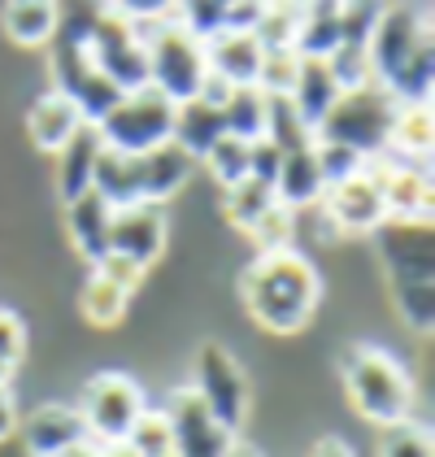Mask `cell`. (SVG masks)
<instances>
[{
    "label": "cell",
    "mask_w": 435,
    "mask_h": 457,
    "mask_svg": "<svg viewBox=\"0 0 435 457\" xmlns=\"http://www.w3.org/2000/svg\"><path fill=\"white\" fill-rule=\"evenodd\" d=\"M314 210L323 213L326 222H331V231H340V236H374V231L388 222L374 166H365L357 179H349V183L323 192V201H318Z\"/></svg>",
    "instance_id": "obj_13"
},
{
    "label": "cell",
    "mask_w": 435,
    "mask_h": 457,
    "mask_svg": "<svg viewBox=\"0 0 435 457\" xmlns=\"http://www.w3.org/2000/svg\"><path fill=\"white\" fill-rule=\"evenodd\" d=\"M296 31H300V0H266L261 18H257L253 36L266 53H296Z\"/></svg>",
    "instance_id": "obj_30"
},
{
    "label": "cell",
    "mask_w": 435,
    "mask_h": 457,
    "mask_svg": "<svg viewBox=\"0 0 435 457\" xmlns=\"http://www.w3.org/2000/svg\"><path fill=\"white\" fill-rule=\"evenodd\" d=\"M370 79L397 105H431L435 92V39L431 22L414 4H388L365 39Z\"/></svg>",
    "instance_id": "obj_1"
},
{
    "label": "cell",
    "mask_w": 435,
    "mask_h": 457,
    "mask_svg": "<svg viewBox=\"0 0 435 457\" xmlns=\"http://www.w3.org/2000/svg\"><path fill=\"white\" fill-rule=\"evenodd\" d=\"M279 162H283V148L270 140H253L249 144V179L275 192V179H279Z\"/></svg>",
    "instance_id": "obj_42"
},
{
    "label": "cell",
    "mask_w": 435,
    "mask_h": 457,
    "mask_svg": "<svg viewBox=\"0 0 435 457\" xmlns=\"http://www.w3.org/2000/svg\"><path fill=\"white\" fill-rule=\"evenodd\" d=\"M92 192L105 201L109 210L140 205V201H144V187H140V157H127V153L101 148L96 170H92Z\"/></svg>",
    "instance_id": "obj_24"
},
{
    "label": "cell",
    "mask_w": 435,
    "mask_h": 457,
    "mask_svg": "<svg viewBox=\"0 0 435 457\" xmlns=\"http://www.w3.org/2000/svg\"><path fill=\"white\" fill-rule=\"evenodd\" d=\"M291 105L300 113V122L309 127V136L318 131V122H323L331 105L340 101V83L331 79L323 57H300V66H296V83H291Z\"/></svg>",
    "instance_id": "obj_22"
},
{
    "label": "cell",
    "mask_w": 435,
    "mask_h": 457,
    "mask_svg": "<svg viewBox=\"0 0 435 457\" xmlns=\"http://www.w3.org/2000/svg\"><path fill=\"white\" fill-rule=\"evenodd\" d=\"M388 222H431V162H397L379 157L370 162Z\"/></svg>",
    "instance_id": "obj_14"
},
{
    "label": "cell",
    "mask_w": 435,
    "mask_h": 457,
    "mask_svg": "<svg viewBox=\"0 0 435 457\" xmlns=\"http://www.w3.org/2000/svg\"><path fill=\"white\" fill-rule=\"evenodd\" d=\"M226 13H231V0H175V22L187 27L196 39H209L226 27Z\"/></svg>",
    "instance_id": "obj_35"
},
{
    "label": "cell",
    "mask_w": 435,
    "mask_h": 457,
    "mask_svg": "<svg viewBox=\"0 0 435 457\" xmlns=\"http://www.w3.org/2000/svg\"><path fill=\"white\" fill-rule=\"evenodd\" d=\"M161 414L170 422L175 457H226L231 445L240 440L235 431H226V427L201 405V396H196L192 387H179V392L166 401Z\"/></svg>",
    "instance_id": "obj_12"
},
{
    "label": "cell",
    "mask_w": 435,
    "mask_h": 457,
    "mask_svg": "<svg viewBox=\"0 0 435 457\" xmlns=\"http://www.w3.org/2000/svg\"><path fill=\"white\" fill-rule=\"evenodd\" d=\"M105 9L109 0H57V36L87 44L92 27L105 18Z\"/></svg>",
    "instance_id": "obj_39"
},
{
    "label": "cell",
    "mask_w": 435,
    "mask_h": 457,
    "mask_svg": "<svg viewBox=\"0 0 435 457\" xmlns=\"http://www.w3.org/2000/svg\"><path fill=\"white\" fill-rule=\"evenodd\" d=\"M18 436L27 457H57L87 440V427L74 405H39L31 419H18Z\"/></svg>",
    "instance_id": "obj_17"
},
{
    "label": "cell",
    "mask_w": 435,
    "mask_h": 457,
    "mask_svg": "<svg viewBox=\"0 0 435 457\" xmlns=\"http://www.w3.org/2000/svg\"><path fill=\"white\" fill-rule=\"evenodd\" d=\"M266 62V48L257 44L253 31H231L222 27L218 36L205 39V66L226 87H257V74Z\"/></svg>",
    "instance_id": "obj_16"
},
{
    "label": "cell",
    "mask_w": 435,
    "mask_h": 457,
    "mask_svg": "<svg viewBox=\"0 0 435 457\" xmlns=\"http://www.w3.org/2000/svg\"><path fill=\"white\" fill-rule=\"evenodd\" d=\"M22 353H27V331H22V318L13 310H0V361L4 366H22Z\"/></svg>",
    "instance_id": "obj_44"
},
{
    "label": "cell",
    "mask_w": 435,
    "mask_h": 457,
    "mask_svg": "<svg viewBox=\"0 0 435 457\" xmlns=\"http://www.w3.org/2000/svg\"><path fill=\"white\" fill-rule=\"evenodd\" d=\"M78 419L87 427V440L92 445H113V440H127V431L135 427V419L144 414V392L131 375L122 370H101L92 375L83 387V401L74 405Z\"/></svg>",
    "instance_id": "obj_10"
},
{
    "label": "cell",
    "mask_w": 435,
    "mask_h": 457,
    "mask_svg": "<svg viewBox=\"0 0 435 457\" xmlns=\"http://www.w3.org/2000/svg\"><path fill=\"white\" fill-rule=\"evenodd\" d=\"M48 74H53V92H62L83 113V122H92V127L122 96L105 74L96 71V62H92L83 39H62V36L48 39Z\"/></svg>",
    "instance_id": "obj_8"
},
{
    "label": "cell",
    "mask_w": 435,
    "mask_h": 457,
    "mask_svg": "<svg viewBox=\"0 0 435 457\" xmlns=\"http://www.w3.org/2000/svg\"><path fill=\"white\" fill-rule=\"evenodd\" d=\"M13 436H18V401H13L9 384H0V445Z\"/></svg>",
    "instance_id": "obj_46"
},
{
    "label": "cell",
    "mask_w": 435,
    "mask_h": 457,
    "mask_svg": "<svg viewBox=\"0 0 435 457\" xmlns=\"http://www.w3.org/2000/svg\"><path fill=\"white\" fill-rule=\"evenodd\" d=\"M240 301L261 331L296 336L309 327V318L323 301V279L314 262L296 248L257 253L240 275Z\"/></svg>",
    "instance_id": "obj_2"
},
{
    "label": "cell",
    "mask_w": 435,
    "mask_h": 457,
    "mask_svg": "<svg viewBox=\"0 0 435 457\" xmlns=\"http://www.w3.org/2000/svg\"><path fill=\"white\" fill-rule=\"evenodd\" d=\"M379 262L388 275V292L400 322L418 336H431L435 327V248L431 222H383L374 231Z\"/></svg>",
    "instance_id": "obj_3"
},
{
    "label": "cell",
    "mask_w": 435,
    "mask_h": 457,
    "mask_svg": "<svg viewBox=\"0 0 435 457\" xmlns=\"http://www.w3.org/2000/svg\"><path fill=\"white\" fill-rule=\"evenodd\" d=\"M226 457H261V453H257L253 445H244V440H235V445H231V453H226Z\"/></svg>",
    "instance_id": "obj_50"
},
{
    "label": "cell",
    "mask_w": 435,
    "mask_h": 457,
    "mask_svg": "<svg viewBox=\"0 0 435 457\" xmlns=\"http://www.w3.org/2000/svg\"><path fill=\"white\" fill-rule=\"evenodd\" d=\"M431 144H435L431 105H397L392 136H388V157H397V162H431Z\"/></svg>",
    "instance_id": "obj_27"
},
{
    "label": "cell",
    "mask_w": 435,
    "mask_h": 457,
    "mask_svg": "<svg viewBox=\"0 0 435 457\" xmlns=\"http://www.w3.org/2000/svg\"><path fill=\"white\" fill-rule=\"evenodd\" d=\"M201 166L218 179V187L226 192V187H235V183H244L249 179V144L235 140V136H222V140L201 157Z\"/></svg>",
    "instance_id": "obj_32"
},
{
    "label": "cell",
    "mask_w": 435,
    "mask_h": 457,
    "mask_svg": "<svg viewBox=\"0 0 435 457\" xmlns=\"http://www.w3.org/2000/svg\"><path fill=\"white\" fill-rule=\"evenodd\" d=\"M78 127H83V113H78L62 92H53V87H48L36 105H31V113H27V131H31V144H36L39 153H57Z\"/></svg>",
    "instance_id": "obj_25"
},
{
    "label": "cell",
    "mask_w": 435,
    "mask_h": 457,
    "mask_svg": "<svg viewBox=\"0 0 435 457\" xmlns=\"http://www.w3.org/2000/svg\"><path fill=\"white\" fill-rule=\"evenodd\" d=\"M148 48V87L161 92L170 105H183L192 96H201L209 66H205V39H196L187 27H179L175 18L140 27Z\"/></svg>",
    "instance_id": "obj_6"
},
{
    "label": "cell",
    "mask_w": 435,
    "mask_h": 457,
    "mask_svg": "<svg viewBox=\"0 0 435 457\" xmlns=\"http://www.w3.org/2000/svg\"><path fill=\"white\" fill-rule=\"evenodd\" d=\"M109 222H113V210H109L96 192H87V196H78V201L66 205L70 240L87 266H101L109 257Z\"/></svg>",
    "instance_id": "obj_21"
},
{
    "label": "cell",
    "mask_w": 435,
    "mask_h": 457,
    "mask_svg": "<svg viewBox=\"0 0 435 457\" xmlns=\"http://www.w3.org/2000/svg\"><path fill=\"white\" fill-rule=\"evenodd\" d=\"M222 122H226V136L253 144L266 131V92L261 87H231L226 101H222Z\"/></svg>",
    "instance_id": "obj_29"
},
{
    "label": "cell",
    "mask_w": 435,
    "mask_h": 457,
    "mask_svg": "<svg viewBox=\"0 0 435 457\" xmlns=\"http://www.w3.org/2000/svg\"><path fill=\"white\" fill-rule=\"evenodd\" d=\"M314 157H318V170H323V187H340V183H349V179H357L370 166L365 157H357L353 148H344V144H323L314 140Z\"/></svg>",
    "instance_id": "obj_38"
},
{
    "label": "cell",
    "mask_w": 435,
    "mask_h": 457,
    "mask_svg": "<svg viewBox=\"0 0 435 457\" xmlns=\"http://www.w3.org/2000/svg\"><path fill=\"white\" fill-rule=\"evenodd\" d=\"M344 392H349V405L379 431L409 422L418 405L414 375L388 349H374V345H357L344 357Z\"/></svg>",
    "instance_id": "obj_4"
},
{
    "label": "cell",
    "mask_w": 435,
    "mask_h": 457,
    "mask_svg": "<svg viewBox=\"0 0 435 457\" xmlns=\"http://www.w3.org/2000/svg\"><path fill=\"white\" fill-rule=\"evenodd\" d=\"M101 131L92 122H83L70 140L62 144L53 157H57V196L62 205H70L78 196L92 192V170H96V157H101Z\"/></svg>",
    "instance_id": "obj_18"
},
{
    "label": "cell",
    "mask_w": 435,
    "mask_h": 457,
    "mask_svg": "<svg viewBox=\"0 0 435 457\" xmlns=\"http://www.w3.org/2000/svg\"><path fill=\"white\" fill-rule=\"evenodd\" d=\"M270 205H275V192L253 183V179H244V183H235V187L222 192V210H226V218H231L240 231H249Z\"/></svg>",
    "instance_id": "obj_33"
},
{
    "label": "cell",
    "mask_w": 435,
    "mask_h": 457,
    "mask_svg": "<svg viewBox=\"0 0 435 457\" xmlns=\"http://www.w3.org/2000/svg\"><path fill=\"white\" fill-rule=\"evenodd\" d=\"M0 31L22 48H48L57 36V0H4Z\"/></svg>",
    "instance_id": "obj_26"
},
{
    "label": "cell",
    "mask_w": 435,
    "mask_h": 457,
    "mask_svg": "<svg viewBox=\"0 0 435 457\" xmlns=\"http://www.w3.org/2000/svg\"><path fill=\"white\" fill-rule=\"evenodd\" d=\"M388 0H344L340 9V44H365L370 31L379 27Z\"/></svg>",
    "instance_id": "obj_40"
},
{
    "label": "cell",
    "mask_w": 435,
    "mask_h": 457,
    "mask_svg": "<svg viewBox=\"0 0 435 457\" xmlns=\"http://www.w3.org/2000/svg\"><path fill=\"white\" fill-rule=\"evenodd\" d=\"M109 253L131 262V266H157L161 253H166V205H152V201H140V205H127V210H113V222H109Z\"/></svg>",
    "instance_id": "obj_15"
},
{
    "label": "cell",
    "mask_w": 435,
    "mask_h": 457,
    "mask_svg": "<svg viewBox=\"0 0 435 457\" xmlns=\"http://www.w3.org/2000/svg\"><path fill=\"white\" fill-rule=\"evenodd\" d=\"M296 66H300V57L283 48V53H266V62H261V74H257V87L266 92V96H288L291 83H296Z\"/></svg>",
    "instance_id": "obj_41"
},
{
    "label": "cell",
    "mask_w": 435,
    "mask_h": 457,
    "mask_svg": "<svg viewBox=\"0 0 435 457\" xmlns=\"http://www.w3.org/2000/svg\"><path fill=\"white\" fill-rule=\"evenodd\" d=\"M226 136V122H222V105L205 101V96H192L175 105V127H170V140L179 144L192 162H201L218 140Z\"/></svg>",
    "instance_id": "obj_20"
},
{
    "label": "cell",
    "mask_w": 435,
    "mask_h": 457,
    "mask_svg": "<svg viewBox=\"0 0 435 457\" xmlns=\"http://www.w3.org/2000/svg\"><path fill=\"white\" fill-rule=\"evenodd\" d=\"M92 270H105L109 279H118L122 287H131V292H135L140 279H144V270H140V266H131V262H122V257H113V253H109L101 266H92Z\"/></svg>",
    "instance_id": "obj_45"
},
{
    "label": "cell",
    "mask_w": 435,
    "mask_h": 457,
    "mask_svg": "<svg viewBox=\"0 0 435 457\" xmlns=\"http://www.w3.org/2000/svg\"><path fill=\"white\" fill-rule=\"evenodd\" d=\"M323 170H318V157H314V140L288 148L283 162H279V179H275V201L288 205V210H314L323 201Z\"/></svg>",
    "instance_id": "obj_19"
},
{
    "label": "cell",
    "mask_w": 435,
    "mask_h": 457,
    "mask_svg": "<svg viewBox=\"0 0 435 457\" xmlns=\"http://www.w3.org/2000/svg\"><path fill=\"white\" fill-rule=\"evenodd\" d=\"M57 457H96V445L83 440V445H74V449H66V453H57Z\"/></svg>",
    "instance_id": "obj_49"
},
{
    "label": "cell",
    "mask_w": 435,
    "mask_h": 457,
    "mask_svg": "<svg viewBox=\"0 0 435 457\" xmlns=\"http://www.w3.org/2000/svg\"><path fill=\"white\" fill-rule=\"evenodd\" d=\"M379 457H435L431 431L423 422H397V427H383L379 436Z\"/></svg>",
    "instance_id": "obj_36"
},
{
    "label": "cell",
    "mask_w": 435,
    "mask_h": 457,
    "mask_svg": "<svg viewBox=\"0 0 435 457\" xmlns=\"http://www.w3.org/2000/svg\"><path fill=\"white\" fill-rule=\"evenodd\" d=\"M249 240L257 245V253H275V248H296L291 240H296V210H288V205H270V210L257 218L253 227L244 231Z\"/></svg>",
    "instance_id": "obj_34"
},
{
    "label": "cell",
    "mask_w": 435,
    "mask_h": 457,
    "mask_svg": "<svg viewBox=\"0 0 435 457\" xmlns=\"http://www.w3.org/2000/svg\"><path fill=\"white\" fill-rule=\"evenodd\" d=\"M192 166H196V162H192L175 140L157 144L152 153H144V157H140V187H144V201L166 205L183 183L192 179Z\"/></svg>",
    "instance_id": "obj_23"
},
{
    "label": "cell",
    "mask_w": 435,
    "mask_h": 457,
    "mask_svg": "<svg viewBox=\"0 0 435 457\" xmlns=\"http://www.w3.org/2000/svg\"><path fill=\"white\" fill-rule=\"evenodd\" d=\"M392 118H397V101L379 83H365V87H353V92H340V101L318 122L314 140L344 144L365 162H379V157H388Z\"/></svg>",
    "instance_id": "obj_5"
},
{
    "label": "cell",
    "mask_w": 435,
    "mask_h": 457,
    "mask_svg": "<svg viewBox=\"0 0 435 457\" xmlns=\"http://www.w3.org/2000/svg\"><path fill=\"white\" fill-rule=\"evenodd\" d=\"M87 53L96 62V71L127 96V92H144L148 87V48L144 31L127 18H118L113 9H105V18L92 27L87 36Z\"/></svg>",
    "instance_id": "obj_11"
},
{
    "label": "cell",
    "mask_w": 435,
    "mask_h": 457,
    "mask_svg": "<svg viewBox=\"0 0 435 457\" xmlns=\"http://www.w3.org/2000/svg\"><path fill=\"white\" fill-rule=\"evenodd\" d=\"M131 287H122L118 279H109L105 270H92L87 283L78 287V310L92 327H118L127 318V305H131Z\"/></svg>",
    "instance_id": "obj_28"
},
{
    "label": "cell",
    "mask_w": 435,
    "mask_h": 457,
    "mask_svg": "<svg viewBox=\"0 0 435 457\" xmlns=\"http://www.w3.org/2000/svg\"><path fill=\"white\" fill-rule=\"evenodd\" d=\"M192 392L201 396V405L214 414L226 431L240 436V427L249 422V410H253V387H249V375L244 366L222 349V345H201L196 353V366H192Z\"/></svg>",
    "instance_id": "obj_9"
},
{
    "label": "cell",
    "mask_w": 435,
    "mask_h": 457,
    "mask_svg": "<svg viewBox=\"0 0 435 457\" xmlns=\"http://www.w3.org/2000/svg\"><path fill=\"white\" fill-rule=\"evenodd\" d=\"M261 140L279 144L283 153L314 140V136H309V127L300 122L296 105H291V96H266V131H261Z\"/></svg>",
    "instance_id": "obj_31"
},
{
    "label": "cell",
    "mask_w": 435,
    "mask_h": 457,
    "mask_svg": "<svg viewBox=\"0 0 435 457\" xmlns=\"http://www.w3.org/2000/svg\"><path fill=\"white\" fill-rule=\"evenodd\" d=\"M127 445L140 457H175V445H170V422L161 410H144L135 427L127 431Z\"/></svg>",
    "instance_id": "obj_37"
},
{
    "label": "cell",
    "mask_w": 435,
    "mask_h": 457,
    "mask_svg": "<svg viewBox=\"0 0 435 457\" xmlns=\"http://www.w3.org/2000/svg\"><path fill=\"white\" fill-rule=\"evenodd\" d=\"M109 9L135 27H152V22H166L175 13V0H109Z\"/></svg>",
    "instance_id": "obj_43"
},
{
    "label": "cell",
    "mask_w": 435,
    "mask_h": 457,
    "mask_svg": "<svg viewBox=\"0 0 435 457\" xmlns=\"http://www.w3.org/2000/svg\"><path fill=\"white\" fill-rule=\"evenodd\" d=\"M314 457H353V449H349L340 436H326V440L314 445Z\"/></svg>",
    "instance_id": "obj_47"
},
{
    "label": "cell",
    "mask_w": 435,
    "mask_h": 457,
    "mask_svg": "<svg viewBox=\"0 0 435 457\" xmlns=\"http://www.w3.org/2000/svg\"><path fill=\"white\" fill-rule=\"evenodd\" d=\"M96 457H140L127 440H113V445H96Z\"/></svg>",
    "instance_id": "obj_48"
},
{
    "label": "cell",
    "mask_w": 435,
    "mask_h": 457,
    "mask_svg": "<svg viewBox=\"0 0 435 457\" xmlns=\"http://www.w3.org/2000/svg\"><path fill=\"white\" fill-rule=\"evenodd\" d=\"M170 127H175V105L161 92H152V87L118 96V105L96 122L101 144L113 148V153H127V157H144L157 144H166Z\"/></svg>",
    "instance_id": "obj_7"
}]
</instances>
